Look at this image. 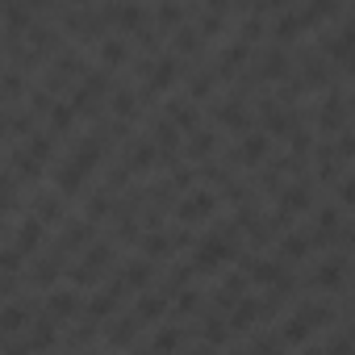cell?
Listing matches in <instances>:
<instances>
[{
  "instance_id": "816d5d0a",
  "label": "cell",
  "mask_w": 355,
  "mask_h": 355,
  "mask_svg": "<svg viewBox=\"0 0 355 355\" xmlns=\"http://www.w3.org/2000/svg\"><path fill=\"white\" fill-rule=\"evenodd\" d=\"M5 92H9V101H17V96H21V80H17V71H9V80H5Z\"/></svg>"
},
{
  "instance_id": "8fae6325",
  "label": "cell",
  "mask_w": 355,
  "mask_h": 355,
  "mask_svg": "<svg viewBox=\"0 0 355 355\" xmlns=\"http://www.w3.org/2000/svg\"><path fill=\"white\" fill-rule=\"evenodd\" d=\"M259 76H263V80H284V76H288V55H284L280 46L263 51V59H259Z\"/></svg>"
},
{
  "instance_id": "4dcf8cb0",
  "label": "cell",
  "mask_w": 355,
  "mask_h": 355,
  "mask_svg": "<svg viewBox=\"0 0 355 355\" xmlns=\"http://www.w3.org/2000/svg\"><path fill=\"white\" fill-rule=\"evenodd\" d=\"M301 84H309V88H322V84H326V59H322V55H309V59H305Z\"/></svg>"
},
{
  "instance_id": "5bb4252c",
  "label": "cell",
  "mask_w": 355,
  "mask_h": 355,
  "mask_svg": "<svg viewBox=\"0 0 355 355\" xmlns=\"http://www.w3.org/2000/svg\"><path fill=\"white\" fill-rule=\"evenodd\" d=\"M38 243H42V218H38V214H30V218L21 222V230H17V239H13V247L30 255V251H34Z\"/></svg>"
},
{
  "instance_id": "ab89813d",
  "label": "cell",
  "mask_w": 355,
  "mask_h": 355,
  "mask_svg": "<svg viewBox=\"0 0 355 355\" xmlns=\"http://www.w3.org/2000/svg\"><path fill=\"white\" fill-rule=\"evenodd\" d=\"M142 247H146V255H155V259H159V255H171V251H175V234H171V239H167V234H150Z\"/></svg>"
},
{
  "instance_id": "603a6c76",
  "label": "cell",
  "mask_w": 355,
  "mask_h": 355,
  "mask_svg": "<svg viewBox=\"0 0 355 355\" xmlns=\"http://www.w3.org/2000/svg\"><path fill=\"white\" fill-rule=\"evenodd\" d=\"M155 21H159V30H163V34H167V30H180V26H184V9H180V0H163L159 13H155Z\"/></svg>"
},
{
  "instance_id": "e575fe53",
  "label": "cell",
  "mask_w": 355,
  "mask_h": 355,
  "mask_svg": "<svg viewBox=\"0 0 355 355\" xmlns=\"http://www.w3.org/2000/svg\"><path fill=\"white\" fill-rule=\"evenodd\" d=\"M309 234H288L284 243H280V251H284V259H301V255H309Z\"/></svg>"
},
{
  "instance_id": "b9f144b4",
  "label": "cell",
  "mask_w": 355,
  "mask_h": 355,
  "mask_svg": "<svg viewBox=\"0 0 355 355\" xmlns=\"http://www.w3.org/2000/svg\"><path fill=\"white\" fill-rule=\"evenodd\" d=\"M150 347H155V351H175V347H180V334H175V330H159Z\"/></svg>"
},
{
  "instance_id": "ba28073f",
  "label": "cell",
  "mask_w": 355,
  "mask_h": 355,
  "mask_svg": "<svg viewBox=\"0 0 355 355\" xmlns=\"http://www.w3.org/2000/svg\"><path fill=\"white\" fill-rule=\"evenodd\" d=\"M326 55H330V59H347V63H351V55H355V21H347L338 34H330V38H326Z\"/></svg>"
},
{
  "instance_id": "bcb514c9",
  "label": "cell",
  "mask_w": 355,
  "mask_h": 355,
  "mask_svg": "<svg viewBox=\"0 0 355 355\" xmlns=\"http://www.w3.org/2000/svg\"><path fill=\"white\" fill-rule=\"evenodd\" d=\"M209 88H214V76H197V80H193V88H189V96H193V101H205V96H209Z\"/></svg>"
},
{
  "instance_id": "c3c4849f",
  "label": "cell",
  "mask_w": 355,
  "mask_h": 355,
  "mask_svg": "<svg viewBox=\"0 0 355 355\" xmlns=\"http://www.w3.org/2000/svg\"><path fill=\"white\" fill-rule=\"evenodd\" d=\"M88 218H92V222H96V218H109V197L96 193V197L88 201Z\"/></svg>"
},
{
  "instance_id": "44dd1931",
  "label": "cell",
  "mask_w": 355,
  "mask_h": 355,
  "mask_svg": "<svg viewBox=\"0 0 355 355\" xmlns=\"http://www.w3.org/2000/svg\"><path fill=\"white\" fill-rule=\"evenodd\" d=\"M247 46H251V42H234V46H226L222 59H218V76H234V71L247 63Z\"/></svg>"
},
{
  "instance_id": "f5cc1de1",
  "label": "cell",
  "mask_w": 355,
  "mask_h": 355,
  "mask_svg": "<svg viewBox=\"0 0 355 355\" xmlns=\"http://www.w3.org/2000/svg\"><path fill=\"white\" fill-rule=\"evenodd\" d=\"M288 0H259V9H284Z\"/></svg>"
},
{
  "instance_id": "8992f818",
  "label": "cell",
  "mask_w": 355,
  "mask_h": 355,
  "mask_svg": "<svg viewBox=\"0 0 355 355\" xmlns=\"http://www.w3.org/2000/svg\"><path fill=\"white\" fill-rule=\"evenodd\" d=\"M109 259H113V251H109V247H88V259H84L71 276H76L80 284H92V280H96V272H101V268H109Z\"/></svg>"
},
{
  "instance_id": "d6a6232c",
  "label": "cell",
  "mask_w": 355,
  "mask_h": 355,
  "mask_svg": "<svg viewBox=\"0 0 355 355\" xmlns=\"http://www.w3.org/2000/svg\"><path fill=\"white\" fill-rule=\"evenodd\" d=\"M51 347H55V326H51V318H46V322H38V330L30 334L26 351H51Z\"/></svg>"
},
{
  "instance_id": "277c9868",
  "label": "cell",
  "mask_w": 355,
  "mask_h": 355,
  "mask_svg": "<svg viewBox=\"0 0 355 355\" xmlns=\"http://www.w3.org/2000/svg\"><path fill=\"white\" fill-rule=\"evenodd\" d=\"M105 88H109V76L101 71V76H88L80 88H76V96H71V105L80 109V113H92L96 109V101L105 96Z\"/></svg>"
},
{
  "instance_id": "4316f807",
  "label": "cell",
  "mask_w": 355,
  "mask_h": 355,
  "mask_svg": "<svg viewBox=\"0 0 355 355\" xmlns=\"http://www.w3.org/2000/svg\"><path fill=\"white\" fill-rule=\"evenodd\" d=\"M201 42H205L201 26H180V30H175V51H180V55H193Z\"/></svg>"
},
{
  "instance_id": "f6af8a7d",
  "label": "cell",
  "mask_w": 355,
  "mask_h": 355,
  "mask_svg": "<svg viewBox=\"0 0 355 355\" xmlns=\"http://www.w3.org/2000/svg\"><path fill=\"white\" fill-rule=\"evenodd\" d=\"M263 38V21L259 17H247L243 21V42H259Z\"/></svg>"
},
{
  "instance_id": "7a4b0ae2",
  "label": "cell",
  "mask_w": 355,
  "mask_h": 355,
  "mask_svg": "<svg viewBox=\"0 0 355 355\" xmlns=\"http://www.w3.org/2000/svg\"><path fill=\"white\" fill-rule=\"evenodd\" d=\"M214 193H193L184 197L180 205H175V222H184V226H197V222H209L214 218Z\"/></svg>"
},
{
  "instance_id": "ffe728a7",
  "label": "cell",
  "mask_w": 355,
  "mask_h": 355,
  "mask_svg": "<svg viewBox=\"0 0 355 355\" xmlns=\"http://www.w3.org/2000/svg\"><path fill=\"white\" fill-rule=\"evenodd\" d=\"M167 117L180 125L184 134H193V130H197V105H189V101H171V105H167Z\"/></svg>"
},
{
  "instance_id": "9c48e42d",
  "label": "cell",
  "mask_w": 355,
  "mask_h": 355,
  "mask_svg": "<svg viewBox=\"0 0 355 355\" xmlns=\"http://www.w3.org/2000/svg\"><path fill=\"white\" fill-rule=\"evenodd\" d=\"M175 76H180V67H175V59H159L150 67V80H146V92H167L175 84Z\"/></svg>"
},
{
  "instance_id": "6da1fadb",
  "label": "cell",
  "mask_w": 355,
  "mask_h": 355,
  "mask_svg": "<svg viewBox=\"0 0 355 355\" xmlns=\"http://www.w3.org/2000/svg\"><path fill=\"white\" fill-rule=\"evenodd\" d=\"M334 313H330V305H301L293 318H288V326H284V343H305L318 326H326Z\"/></svg>"
},
{
  "instance_id": "4fadbf2b",
  "label": "cell",
  "mask_w": 355,
  "mask_h": 355,
  "mask_svg": "<svg viewBox=\"0 0 355 355\" xmlns=\"http://www.w3.org/2000/svg\"><path fill=\"white\" fill-rule=\"evenodd\" d=\"M309 209V189L305 184H288V189H280V214L288 218V214H305Z\"/></svg>"
},
{
  "instance_id": "7402d4cb",
  "label": "cell",
  "mask_w": 355,
  "mask_h": 355,
  "mask_svg": "<svg viewBox=\"0 0 355 355\" xmlns=\"http://www.w3.org/2000/svg\"><path fill=\"white\" fill-rule=\"evenodd\" d=\"M167 297H171V288H163V293H146V297L138 301V318H142V322H155L159 313H167Z\"/></svg>"
},
{
  "instance_id": "f546056e",
  "label": "cell",
  "mask_w": 355,
  "mask_h": 355,
  "mask_svg": "<svg viewBox=\"0 0 355 355\" xmlns=\"http://www.w3.org/2000/svg\"><path fill=\"white\" fill-rule=\"evenodd\" d=\"M259 313H263V305H259V301H247V297H243V301L234 305V322H230V326H234V330H247V326H251V322H255Z\"/></svg>"
},
{
  "instance_id": "f35d334b",
  "label": "cell",
  "mask_w": 355,
  "mask_h": 355,
  "mask_svg": "<svg viewBox=\"0 0 355 355\" xmlns=\"http://www.w3.org/2000/svg\"><path fill=\"white\" fill-rule=\"evenodd\" d=\"M92 218H84V222H76L71 230H63V247L71 251V247H80V243H88V234H92V226H88Z\"/></svg>"
},
{
  "instance_id": "d590c367",
  "label": "cell",
  "mask_w": 355,
  "mask_h": 355,
  "mask_svg": "<svg viewBox=\"0 0 355 355\" xmlns=\"http://www.w3.org/2000/svg\"><path fill=\"white\" fill-rule=\"evenodd\" d=\"M313 280H318L322 288H343V259H338V263H322Z\"/></svg>"
},
{
  "instance_id": "cb8c5ba5",
  "label": "cell",
  "mask_w": 355,
  "mask_h": 355,
  "mask_svg": "<svg viewBox=\"0 0 355 355\" xmlns=\"http://www.w3.org/2000/svg\"><path fill=\"white\" fill-rule=\"evenodd\" d=\"M117 26H121L125 34H138V30L146 26V9H142V5H121V9H117Z\"/></svg>"
},
{
  "instance_id": "5b68a950",
  "label": "cell",
  "mask_w": 355,
  "mask_h": 355,
  "mask_svg": "<svg viewBox=\"0 0 355 355\" xmlns=\"http://www.w3.org/2000/svg\"><path fill=\"white\" fill-rule=\"evenodd\" d=\"M268 150H272V142H268V130H263V134L247 130V134H243V142H239V163L255 167V163H263V159H268Z\"/></svg>"
},
{
  "instance_id": "2e32d148",
  "label": "cell",
  "mask_w": 355,
  "mask_h": 355,
  "mask_svg": "<svg viewBox=\"0 0 355 355\" xmlns=\"http://www.w3.org/2000/svg\"><path fill=\"white\" fill-rule=\"evenodd\" d=\"M343 117H347V109H343V101H338V96H330V101L322 105V117H318V125H322L326 134H343V125H347Z\"/></svg>"
},
{
  "instance_id": "7c38bea8",
  "label": "cell",
  "mask_w": 355,
  "mask_h": 355,
  "mask_svg": "<svg viewBox=\"0 0 355 355\" xmlns=\"http://www.w3.org/2000/svg\"><path fill=\"white\" fill-rule=\"evenodd\" d=\"M101 155H105V138H101V134H92V138H84V142L76 146V155H71V159H76L84 171H92V167L101 163Z\"/></svg>"
},
{
  "instance_id": "d4e9b609",
  "label": "cell",
  "mask_w": 355,
  "mask_h": 355,
  "mask_svg": "<svg viewBox=\"0 0 355 355\" xmlns=\"http://www.w3.org/2000/svg\"><path fill=\"white\" fill-rule=\"evenodd\" d=\"M214 146H218V138H214V134L193 130V138H189V159H193V163H205V159L214 155Z\"/></svg>"
},
{
  "instance_id": "83f0119b",
  "label": "cell",
  "mask_w": 355,
  "mask_h": 355,
  "mask_svg": "<svg viewBox=\"0 0 355 355\" xmlns=\"http://www.w3.org/2000/svg\"><path fill=\"white\" fill-rule=\"evenodd\" d=\"M101 59H105V67H121L130 59V46L121 38H109V42H101Z\"/></svg>"
},
{
  "instance_id": "d6986e66",
  "label": "cell",
  "mask_w": 355,
  "mask_h": 355,
  "mask_svg": "<svg viewBox=\"0 0 355 355\" xmlns=\"http://www.w3.org/2000/svg\"><path fill=\"white\" fill-rule=\"evenodd\" d=\"M259 117H263V130H268V134H276V138H280V134H293V113H284V109H276V105H263Z\"/></svg>"
},
{
  "instance_id": "db71d44e",
  "label": "cell",
  "mask_w": 355,
  "mask_h": 355,
  "mask_svg": "<svg viewBox=\"0 0 355 355\" xmlns=\"http://www.w3.org/2000/svg\"><path fill=\"white\" fill-rule=\"evenodd\" d=\"M71 5H88V0H71Z\"/></svg>"
},
{
  "instance_id": "7dc6e473",
  "label": "cell",
  "mask_w": 355,
  "mask_h": 355,
  "mask_svg": "<svg viewBox=\"0 0 355 355\" xmlns=\"http://www.w3.org/2000/svg\"><path fill=\"white\" fill-rule=\"evenodd\" d=\"M55 276H59V263H55V259L38 263V272H34V280H38V284H55Z\"/></svg>"
},
{
  "instance_id": "7bdbcfd3",
  "label": "cell",
  "mask_w": 355,
  "mask_h": 355,
  "mask_svg": "<svg viewBox=\"0 0 355 355\" xmlns=\"http://www.w3.org/2000/svg\"><path fill=\"white\" fill-rule=\"evenodd\" d=\"M197 301H201V293H197V288H184L180 297H175V309H180V313H193Z\"/></svg>"
},
{
  "instance_id": "ac0fdd59",
  "label": "cell",
  "mask_w": 355,
  "mask_h": 355,
  "mask_svg": "<svg viewBox=\"0 0 355 355\" xmlns=\"http://www.w3.org/2000/svg\"><path fill=\"white\" fill-rule=\"evenodd\" d=\"M301 30H309V17H305V9H301V13H284V17L276 21V42H293Z\"/></svg>"
},
{
  "instance_id": "3957f363",
  "label": "cell",
  "mask_w": 355,
  "mask_h": 355,
  "mask_svg": "<svg viewBox=\"0 0 355 355\" xmlns=\"http://www.w3.org/2000/svg\"><path fill=\"white\" fill-rule=\"evenodd\" d=\"M234 255V247L226 243V239H209V243H197V251H193V268L197 272H214L218 263H226Z\"/></svg>"
},
{
  "instance_id": "30bf717a",
  "label": "cell",
  "mask_w": 355,
  "mask_h": 355,
  "mask_svg": "<svg viewBox=\"0 0 355 355\" xmlns=\"http://www.w3.org/2000/svg\"><path fill=\"white\" fill-rule=\"evenodd\" d=\"M180 134H184V130H180V125H167V117L155 125V146H159V155H163L167 163L175 159V146H180Z\"/></svg>"
},
{
  "instance_id": "f1b7e54d",
  "label": "cell",
  "mask_w": 355,
  "mask_h": 355,
  "mask_svg": "<svg viewBox=\"0 0 355 355\" xmlns=\"http://www.w3.org/2000/svg\"><path fill=\"white\" fill-rule=\"evenodd\" d=\"M338 234V214L334 209H322L318 214V226H313V243H330Z\"/></svg>"
},
{
  "instance_id": "f907efd6",
  "label": "cell",
  "mask_w": 355,
  "mask_h": 355,
  "mask_svg": "<svg viewBox=\"0 0 355 355\" xmlns=\"http://www.w3.org/2000/svg\"><path fill=\"white\" fill-rule=\"evenodd\" d=\"M338 201L355 209V175H351V180H343V189H338Z\"/></svg>"
},
{
  "instance_id": "60d3db41",
  "label": "cell",
  "mask_w": 355,
  "mask_h": 355,
  "mask_svg": "<svg viewBox=\"0 0 355 355\" xmlns=\"http://www.w3.org/2000/svg\"><path fill=\"white\" fill-rule=\"evenodd\" d=\"M59 197H63V193H59ZM59 197H42V201L34 205V214H38L42 222H55V218H59Z\"/></svg>"
},
{
  "instance_id": "52a82bcc",
  "label": "cell",
  "mask_w": 355,
  "mask_h": 355,
  "mask_svg": "<svg viewBox=\"0 0 355 355\" xmlns=\"http://www.w3.org/2000/svg\"><path fill=\"white\" fill-rule=\"evenodd\" d=\"M84 180H88V171H84V167H80L76 159H67V163H63V167L55 171V184H59V193H63V197H76Z\"/></svg>"
},
{
  "instance_id": "836d02e7",
  "label": "cell",
  "mask_w": 355,
  "mask_h": 355,
  "mask_svg": "<svg viewBox=\"0 0 355 355\" xmlns=\"http://www.w3.org/2000/svg\"><path fill=\"white\" fill-rule=\"evenodd\" d=\"M76 113H80L76 105H55V109H51V130H55V134L71 130V125H76Z\"/></svg>"
},
{
  "instance_id": "8d00e7d4",
  "label": "cell",
  "mask_w": 355,
  "mask_h": 355,
  "mask_svg": "<svg viewBox=\"0 0 355 355\" xmlns=\"http://www.w3.org/2000/svg\"><path fill=\"white\" fill-rule=\"evenodd\" d=\"M113 113H117V117H134V113H138V101H134L130 88H117V92H113Z\"/></svg>"
},
{
  "instance_id": "681fc988",
  "label": "cell",
  "mask_w": 355,
  "mask_h": 355,
  "mask_svg": "<svg viewBox=\"0 0 355 355\" xmlns=\"http://www.w3.org/2000/svg\"><path fill=\"white\" fill-rule=\"evenodd\" d=\"M205 338H209V343H226V326H222V318H209V322H205Z\"/></svg>"
},
{
  "instance_id": "e0dca14e",
  "label": "cell",
  "mask_w": 355,
  "mask_h": 355,
  "mask_svg": "<svg viewBox=\"0 0 355 355\" xmlns=\"http://www.w3.org/2000/svg\"><path fill=\"white\" fill-rule=\"evenodd\" d=\"M155 159H163L159 146H155V142H138V146H130L125 167H130V171H146V167H155Z\"/></svg>"
},
{
  "instance_id": "ee69618b",
  "label": "cell",
  "mask_w": 355,
  "mask_h": 355,
  "mask_svg": "<svg viewBox=\"0 0 355 355\" xmlns=\"http://www.w3.org/2000/svg\"><path fill=\"white\" fill-rule=\"evenodd\" d=\"M201 34H205V38H214V34H222V13H214V9H209V13L201 17Z\"/></svg>"
},
{
  "instance_id": "484cf974",
  "label": "cell",
  "mask_w": 355,
  "mask_h": 355,
  "mask_svg": "<svg viewBox=\"0 0 355 355\" xmlns=\"http://www.w3.org/2000/svg\"><path fill=\"white\" fill-rule=\"evenodd\" d=\"M46 309H51V318H71V313L80 309V297H76V293H51Z\"/></svg>"
},
{
  "instance_id": "9a60e30c",
  "label": "cell",
  "mask_w": 355,
  "mask_h": 355,
  "mask_svg": "<svg viewBox=\"0 0 355 355\" xmlns=\"http://www.w3.org/2000/svg\"><path fill=\"white\" fill-rule=\"evenodd\" d=\"M218 121H222L226 130H239V134H247V130H251V117H247V109H243L239 101L218 105Z\"/></svg>"
},
{
  "instance_id": "1f68e13d",
  "label": "cell",
  "mask_w": 355,
  "mask_h": 355,
  "mask_svg": "<svg viewBox=\"0 0 355 355\" xmlns=\"http://www.w3.org/2000/svg\"><path fill=\"white\" fill-rule=\"evenodd\" d=\"M243 288H247V280H243V276H230V280L222 284V293H218V305H222V309L239 305V301H243Z\"/></svg>"
},
{
  "instance_id": "74e56055",
  "label": "cell",
  "mask_w": 355,
  "mask_h": 355,
  "mask_svg": "<svg viewBox=\"0 0 355 355\" xmlns=\"http://www.w3.org/2000/svg\"><path fill=\"white\" fill-rule=\"evenodd\" d=\"M146 280H150V263H130V268L121 272V288H130V284H134V288H142Z\"/></svg>"
}]
</instances>
